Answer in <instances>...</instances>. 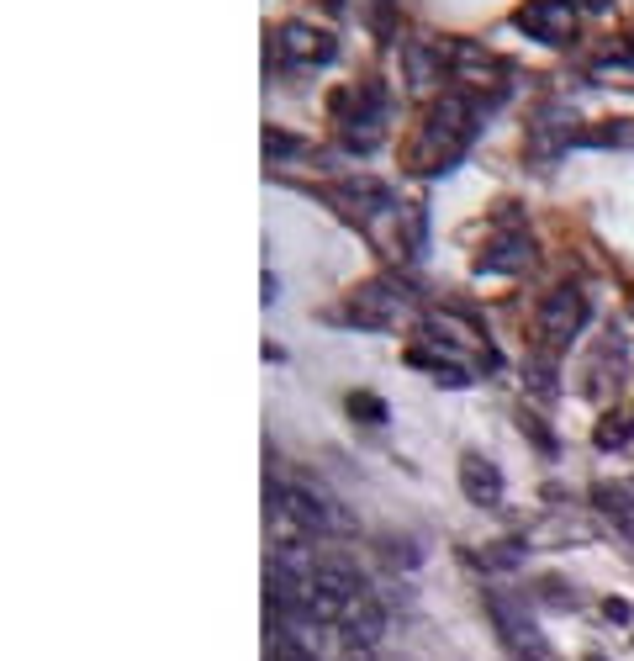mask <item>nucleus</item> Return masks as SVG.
<instances>
[{
  "label": "nucleus",
  "mask_w": 634,
  "mask_h": 661,
  "mask_svg": "<svg viewBox=\"0 0 634 661\" xmlns=\"http://www.w3.org/2000/svg\"><path fill=\"white\" fill-rule=\"evenodd\" d=\"M529 265H534V238L513 223V233H502L497 244L481 254L476 270H481V275H518V270H529Z\"/></svg>",
  "instance_id": "9b49d317"
},
{
  "label": "nucleus",
  "mask_w": 634,
  "mask_h": 661,
  "mask_svg": "<svg viewBox=\"0 0 634 661\" xmlns=\"http://www.w3.org/2000/svg\"><path fill=\"white\" fill-rule=\"evenodd\" d=\"M518 27L534 32L539 43H571L576 32V0H529L518 11Z\"/></svg>",
  "instance_id": "6e6552de"
},
{
  "label": "nucleus",
  "mask_w": 634,
  "mask_h": 661,
  "mask_svg": "<svg viewBox=\"0 0 634 661\" xmlns=\"http://www.w3.org/2000/svg\"><path fill=\"white\" fill-rule=\"evenodd\" d=\"M275 43H281V59L286 64H328L333 53H339V43H333L328 32H317L307 22H286Z\"/></svg>",
  "instance_id": "9d476101"
},
{
  "label": "nucleus",
  "mask_w": 634,
  "mask_h": 661,
  "mask_svg": "<svg viewBox=\"0 0 634 661\" xmlns=\"http://www.w3.org/2000/svg\"><path fill=\"white\" fill-rule=\"evenodd\" d=\"M629 429H634L629 418H603L592 439H598V450H613V445H624V439H629Z\"/></svg>",
  "instance_id": "aec40b11"
},
{
  "label": "nucleus",
  "mask_w": 634,
  "mask_h": 661,
  "mask_svg": "<svg viewBox=\"0 0 634 661\" xmlns=\"http://www.w3.org/2000/svg\"><path fill=\"white\" fill-rule=\"evenodd\" d=\"M275 503H281V513L296 524V535H333V529H349V519L333 508L328 492H317L307 482H286L281 492H275Z\"/></svg>",
  "instance_id": "39448f33"
},
{
  "label": "nucleus",
  "mask_w": 634,
  "mask_h": 661,
  "mask_svg": "<svg viewBox=\"0 0 634 661\" xmlns=\"http://www.w3.org/2000/svg\"><path fill=\"white\" fill-rule=\"evenodd\" d=\"M587 323V291L582 286H555L545 302H539V339L545 350H566V344L582 334Z\"/></svg>",
  "instance_id": "423d86ee"
},
{
  "label": "nucleus",
  "mask_w": 634,
  "mask_h": 661,
  "mask_svg": "<svg viewBox=\"0 0 634 661\" xmlns=\"http://www.w3.org/2000/svg\"><path fill=\"white\" fill-rule=\"evenodd\" d=\"M460 492H465V503H476V508H497L502 503V492H508V482H502V471L497 461H487V455H460Z\"/></svg>",
  "instance_id": "1a4fd4ad"
},
{
  "label": "nucleus",
  "mask_w": 634,
  "mask_h": 661,
  "mask_svg": "<svg viewBox=\"0 0 634 661\" xmlns=\"http://www.w3.org/2000/svg\"><path fill=\"white\" fill-rule=\"evenodd\" d=\"M344 201V212H354V217H376V212H391L397 207V191L386 186V180H370V175H354V180H344L339 191H333Z\"/></svg>",
  "instance_id": "f8f14e48"
},
{
  "label": "nucleus",
  "mask_w": 634,
  "mask_h": 661,
  "mask_svg": "<svg viewBox=\"0 0 634 661\" xmlns=\"http://www.w3.org/2000/svg\"><path fill=\"white\" fill-rule=\"evenodd\" d=\"M518 561H524V545H513V540H502V545H487V550H481V566H492V572H513Z\"/></svg>",
  "instance_id": "a211bd4d"
},
{
  "label": "nucleus",
  "mask_w": 634,
  "mask_h": 661,
  "mask_svg": "<svg viewBox=\"0 0 634 661\" xmlns=\"http://www.w3.org/2000/svg\"><path fill=\"white\" fill-rule=\"evenodd\" d=\"M370 22H376L381 38H391V0H370Z\"/></svg>",
  "instance_id": "4be33fe9"
},
{
  "label": "nucleus",
  "mask_w": 634,
  "mask_h": 661,
  "mask_svg": "<svg viewBox=\"0 0 634 661\" xmlns=\"http://www.w3.org/2000/svg\"><path fill=\"white\" fill-rule=\"evenodd\" d=\"M487 614L497 624V640L502 651H508L513 661H545L550 656V640L539 635V624L529 619V603L502 593V587H487Z\"/></svg>",
  "instance_id": "f03ea898"
},
{
  "label": "nucleus",
  "mask_w": 634,
  "mask_h": 661,
  "mask_svg": "<svg viewBox=\"0 0 634 661\" xmlns=\"http://www.w3.org/2000/svg\"><path fill=\"white\" fill-rule=\"evenodd\" d=\"M339 635H344V646L349 651H370V646H381V635H386V609H381V598L370 593H354L344 603V614H339Z\"/></svg>",
  "instance_id": "0eeeda50"
},
{
  "label": "nucleus",
  "mask_w": 634,
  "mask_h": 661,
  "mask_svg": "<svg viewBox=\"0 0 634 661\" xmlns=\"http://www.w3.org/2000/svg\"><path fill=\"white\" fill-rule=\"evenodd\" d=\"M571 143H576V133H571V117L561 112V106H550V112L534 122V133H529L534 159H555L561 149H571Z\"/></svg>",
  "instance_id": "ddd939ff"
},
{
  "label": "nucleus",
  "mask_w": 634,
  "mask_h": 661,
  "mask_svg": "<svg viewBox=\"0 0 634 661\" xmlns=\"http://www.w3.org/2000/svg\"><path fill=\"white\" fill-rule=\"evenodd\" d=\"M402 244H407V260H423V249H428V212L423 207L402 212Z\"/></svg>",
  "instance_id": "dca6fc26"
},
{
  "label": "nucleus",
  "mask_w": 634,
  "mask_h": 661,
  "mask_svg": "<svg viewBox=\"0 0 634 661\" xmlns=\"http://www.w3.org/2000/svg\"><path fill=\"white\" fill-rule=\"evenodd\" d=\"M349 413L360 418V424H386V418H391V408H386L376 392H354L349 397Z\"/></svg>",
  "instance_id": "f3484780"
},
{
  "label": "nucleus",
  "mask_w": 634,
  "mask_h": 661,
  "mask_svg": "<svg viewBox=\"0 0 634 661\" xmlns=\"http://www.w3.org/2000/svg\"><path fill=\"white\" fill-rule=\"evenodd\" d=\"M407 307H413V291H407L397 275H376V281H365V286L349 297V312H344V318H349L354 328H397Z\"/></svg>",
  "instance_id": "7ed1b4c3"
},
{
  "label": "nucleus",
  "mask_w": 634,
  "mask_h": 661,
  "mask_svg": "<svg viewBox=\"0 0 634 661\" xmlns=\"http://www.w3.org/2000/svg\"><path fill=\"white\" fill-rule=\"evenodd\" d=\"M634 143V122L619 117V122H603V127H582L576 133V149H629Z\"/></svg>",
  "instance_id": "2eb2a0df"
},
{
  "label": "nucleus",
  "mask_w": 634,
  "mask_h": 661,
  "mask_svg": "<svg viewBox=\"0 0 634 661\" xmlns=\"http://www.w3.org/2000/svg\"><path fill=\"white\" fill-rule=\"evenodd\" d=\"M576 6H582V11H608L613 0H576Z\"/></svg>",
  "instance_id": "393cba45"
},
{
  "label": "nucleus",
  "mask_w": 634,
  "mask_h": 661,
  "mask_svg": "<svg viewBox=\"0 0 634 661\" xmlns=\"http://www.w3.org/2000/svg\"><path fill=\"white\" fill-rule=\"evenodd\" d=\"M402 59H407V80H413V85H428V80L444 75L450 53H444V48H428V43H418V38H407V43H402Z\"/></svg>",
  "instance_id": "4468645a"
},
{
  "label": "nucleus",
  "mask_w": 634,
  "mask_h": 661,
  "mask_svg": "<svg viewBox=\"0 0 634 661\" xmlns=\"http://www.w3.org/2000/svg\"><path fill=\"white\" fill-rule=\"evenodd\" d=\"M613 64H634V38H629V43H624L619 53H613Z\"/></svg>",
  "instance_id": "b1692460"
},
{
  "label": "nucleus",
  "mask_w": 634,
  "mask_h": 661,
  "mask_svg": "<svg viewBox=\"0 0 634 661\" xmlns=\"http://www.w3.org/2000/svg\"><path fill=\"white\" fill-rule=\"evenodd\" d=\"M603 614H608L613 624H629V619H634V609H629L624 598H608V603H603Z\"/></svg>",
  "instance_id": "5701e85b"
},
{
  "label": "nucleus",
  "mask_w": 634,
  "mask_h": 661,
  "mask_svg": "<svg viewBox=\"0 0 634 661\" xmlns=\"http://www.w3.org/2000/svg\"><path fill=\"white\" fill-rule=\"evenodd\" d=\"M296 149H302V143H296V138H286V133H265V154H270V159H281V154H296Z\"/></svg>",
  "instance_id": "412c9836"
},
{
  "label": "nucleus",
  "mask_w": 634,
  "mask_h": 661,
  "mask_svg": "<svg viewBox=\"0 0 634 661\" xmlns=\"http://www.w3.org/2000/svg\"><path fill=\"white\" fill-rule=\"evenodd\" d=\"M386 117H391V96L381 80H365L354 90V112H344V149L370 154L386 138Z\"/></svg>",
  "instance_id": "20e7f679"
},
{
  "label": "nucleus",
  "mask_w": 634,
  "mask_h": 661,
  "mask_svg": "<svg viewBox=\"0 0 634 661\" xmlns=\"http://www.w3.org/2000/svg\"><path fill=\"white\" fill-rule=\"evenodd\" d=\"M539 603H550V609H571L576 587H566L561 577H545V582H539Z\"/></svg>",
  "instance_id": "6ab92c4d"
},
{
  "label": "nucleus",
  "mask_w": 634,
  "mask_h": 661,
  "mask_svg": "<svg viewBox=\"0 0 634 661\" xmlns=\"http://www.w3.org/2000/svg\"><path fill=\"white\" fill-rule=\"evenodd\" d=\"M476 138V106L465 96H439L428 106V122H423V138L413 149V170L418 175H439L465 154V143Z\"/></svg>",
  "instance_id": "f257e3e1"
}]
</instances>
